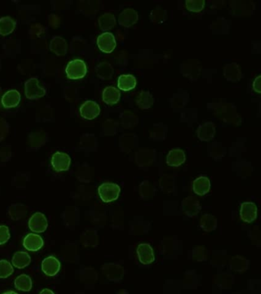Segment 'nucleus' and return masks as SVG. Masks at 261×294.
Segmentation results:
<instances>
[{"mask_svg": "<svg viewBox=\"0 0 261 294\" xmlns=\"http://www.w3.org/2000/svg\"><path fill=\"white\" fill-rule=\"evenodd\" d=\"M167 18H168L167 11L160 6L155 8L150 12V20L154 24H162L166 20Z\"/></svg>", "mask_w": 261, "mask_h": 294, "instance_id": "nucleus-35", "label": "nucleus"}, {"mask_svg": "<svg viewBox=\"0 0 261 294\" xmlns=\"http://www.w3.org/2000/svg\"><path fill=\"white\" fill-rule=\"evenodd\" d=\"M80 241L85 248H95L98 244V234L94 230H85L81 234Z\"/></svg>", "mask_w": 261, "mask_h": 294, "instance_id": "nucleus-28", "label": "nucleus"}, {"mask_svg": "<svg viewBox=\"0 0 261 294\" xmlns=\"http://www.w3.org/2000/svg\"><path fill=\"white\" fill-rule=\"evenodd\" d=\"M97 76L102 81H108L113 78L114 69L108 62H100L95 68Z\"/></svg>", "mask_w": 261, "mask_h": 294, "instance_id": "nucleus-23", "label": "nucleus"}, {"mask_svg": "<svg viewBox=\"0 0 261 294\" xmlns=\"http://www.w3.org/2000/svg\"><path fill=\"white\" fill-rule=\"evenodd\" d=\"M14 273L12 263L6 260H0V279L10 277Z\"/></svg>", "mask_w": 261, "mask_h": 294, "instance_id": "nucleus-38", "label": "nucleus"}, {"mask_svg": "<svg viewBox=\"0 0 261 294\" xmlns=\"http://www.w3.org/2000/svg\"><path fill=\"white\" fill-rule=\"evenodd\" d=\"M163 129V128H160V126H157V128H153V131L150 133V136L155 139H163L165 136V132H160V131Z\"/></svg>", "mask_w": 261, "mask_h": 294, "instance_id": "nucleus-45", "label": "nucleus"}, {"mask_svg": "<svg viewBox=\"0 0 261 294\" xmlns=\"http://www.w3.org/2000/svg\"><path fill=\"white\" fill-rule=\"evenodd\" d=\"M153 186L148 181H145L139 186V193L143 198H152L153 196Z\"/></svg>", "mask_w": 261, "mask_h": 294, "instance_id": "nucleus-41", "label": "nucleus"}, {"mask_svg": "<svg viewBox=\"0 0 261 294\" xmlns=\"http://www.w3.org/2000/svg\"><path fill=\"white\" fill-rule=\"evenodd\" d=\"M46 140V135L45 132L38 131V132H34L33 134L30 135L29 142H30V146L33 148H37L40 147L41 145H43Z\"/></svg>", "mask_w": 261, "mask_h": 294, "instance_id": "nucleus-36", "label": "nucleus"}, {"mask_svg": "<svg viewBox=\"0 0 261 294\" xmlns=\"http://www.w3.org/2000/svg\"><path fill=\"white\" fill-rule=\"evenodd\" d=\"M60 268V261L55 257H47L41 262V270L44 274L48 277H55L57 275Z\"/></svg>", "mask_w": 261, "mask_h": 294, "instance_id": "nucleus-12", "label": "nucleus"}, {"mask_svg": "<svg viewBox=\"0 0 261 294\" xmlns=\"http://www.w3.org/2000/svg\"><path fill=\"white\" fill-rule=\"evenodd\" d=\"M23 244L27 251L36 252L44 246V240L38 234L30 233L24 237Z\"/></svg>", "mask_w": 261, "mask_h": 294, "instance_id": "nucleus-14", "label": "nucleus"}, {"mask_svg": "<svg viewBox=\"0 0 261 294\" xmlns=\"http://www.w3.org/2000/svg\"><path fill=\"white\" fill-rule=\"evenodd\" d=\"M39 294H55V293L53 292V291H51V290L47 289V288H45V289L41 290V291H40Z\"/></svg>", "mask_w": 261, "mask_h": 294, "instance_id": "nucleus-47", "label": "nucleus"}, {"mask_svg": "<svg viewBox=\"0 0 261 294\" xmlns=\"http://www.w3.org/2000/svg\"><path fill=\"white\" fill-rule=\"evenodd\" d=\"M98 195L104 203H111L116 201L121 194V189L114 183H103L98 187Z\"/></svg>", "mask_w": 261, "mask_h": 294, "instance_id": "nucleus-2", "label": "nucleus"}, {"mask_svg": "<svg viewBox=\"0 0 261 294\" xmlns=\"http://www.w3.org/2000/svg\"><path fill=\"white\" fill-rule=\"evenodd\" d=\"M154 103V98L149 92L142 91L136 97V104L141 110H148L151 108Z\"/></svg>", "mask_w": 261, "mask_h": 294, "instance_id": "nucleus-26", "label": "nucleus"}, {"mask_svg": "<svg viewBox=\"0 0 261 294\" xmlns=\"http://www.w3.org/2000/svg\"><path fill=\"white\" fill-rule=\"evenodd\" d=\"M121 92L115 87L108 86L102 92L103 101L108 106H114L121 100Z\"/></svg>", "mask_w": 261, "mask_h": 294, "instance_id": "nucleus-21", "label": "nucleus"}, {"mask_svg": "<svg viewBox=\"0 0 261 294\" xmlns=\"http://www.w3.org/2000/svg\"><path fill=\"white\" fill-rule=\"evenodd\" d=\"M16 22L10 16H5L0 19V34L7 36L16 30Z\"/></svg>", "mask_w": 261, "mask_h": 294, "instance_id": "nucleus-31", "label": "nucleus"}, {"mask_svg": "<svg viewBox=\"0 0 261 294\" xmlns=\"http://www.w3.org/2000/svg\"><path fill=\"white\" fill-rule=\"evenodd\" d=\"M223 74L225 78L228 81L237 82L242 78V71L237 63L227 64L224 67Z\"/></svg>", "mask_w": 261, "mask_h": 294, "instance_id": "nucleus-19", "label": "nucleus"}, {"mask_svg": "<svg viewBox=\"0 0 261 294\" xmlns=\"http://www.w3.org/2000/svg\"><path fill=\"white\" fill-rule=\"evenodd\" d=\"M1 92H2V88H0V95H1Z\"/></svg>", "mask_w": 261, "mask_h": 294, "instance_id": "nucleus-49", "label": "nucleus"}, {"mask_svg": "<svg viewBox=\"0 0 261 294\" xmlns=\"http://www.w3.org/2000/svg\"><path fill=\"white\" fill-rule=\"evenodd\" d=\"M29 228L34 233H42L48 228V220L45 215L41 212H35L30 217L29 220Z\"/></svg>", "mask_w": 261, "mask_h": 294, "instance_id": "nucleus-10", "label": "nucleus"}, {"mask_svg": "<svg viewBox=\"0 0 261 294\" xmlns=\"http://www.w3.org/2000/svg\"><path fill=\"white\" fill-rule=\"evenodd\" d=\"M121 124L126 129L134 128L139 122L136 115L130 111H124L121 115Z\"/></svg>", "mask_w": 261, "mask_h": 294, "instance_id": "nucleus-34", "label": "nucleus"}, {"mask_svg": "<svg viewBox=\"0 0 261 294\" xmlns=\"http://www.w3.org/2000/svg\"><path fill=\"white\" fill-rule=\"evenodd\" d=\"M240 218L245 223H252L258 218V207L252 201H245L241 205Z\"/></svg>", "mask_w": 261, "mask_h": 294, "instance_id": "nucleus-7", "label": "nucleus"}, {"mask_svg": "<svg viewBox=\"0 0 261 294\" xmlns=\"http://www.w3.org/2000/svg\"><path fill=\"white\" fill-rule=\"evenodd\" d=\"M98 24L102 31L107 33V31H110L113 28L115 27L117 24L115 16L110 12H106L98 19Z\"/></svg>", "mask_w": 261, "mask_h": 294, "instance_id": "nucleus-29", "label": "nucleus"}, {"mask_svg": "<svg viewBox=\"0 0 261 294\" xmlns=\"http://www.w3.org/2000/svg\"><path fill=\"white\" fill-rule=\"evenodd\" d=\"M261 76L258 75L256 78H255V81L253 82V90L255 91L256 93L261 94Z\"/></svg>", "mask_w": 261, "mask_h": 294, "instance_id": "nucleus-46", "label": "nucleus"}, {"mask_svg": "<svg viewBox=\"0 0 261 294\" xmlns=\"http://www.w3.org/2000/svg\"><path fill=\"white\" fill-rule=\"evenodd\" d=\"M11 149L9 146L0 147V161L6 162L10 159Z\"/></svg>", "mask_w": 261, "mask_h": 294, "instance_id": "nucleus-44", "label": "nucleus"}, {"mask_svg": "<svg viewBox=\"0 0 261 294\" xmlns=\"http://www.w3.org/2000/svg\"><path fill=\"white\" fill-rule=\"evenodd\" d=\"M88 73L86 63L81 59H77L68 62L65 67L67 78L73 81L84 78Z\"/></svg>", "mask_w": 261, "mask_h": 294, "instance_id": "nucleus-1", "label": "nucleus"}, {"mask_svg": "<svg viewBox=\"0 0 261 294\" xmlns=\"http://www.w3.org/2000/svg\"><path fill=\"white\" fill-rule=\"evenodd\" d=\"M186 153L179 148L172 149L166 157V164L170 167H179L186 162Z\"/></svg>", "mask_w": 261, "mask_h": 294, "instance_id": "nucleus-17", "label": "nucleus"}, {"mask_svg": "<svg viewBox=\"0 0 261 294\" xmlns=\"http://www.w3.org/2000/svg\"><path fill=\"white\" fill-rule=\"evenodd\" d=\"M139 19L137 12L131 8L125 9L119 15L118 23L123 27L130 28L137 23Z\"/></svg>", "mask_w": 261, "mask_h": 294, "instance_id": "nucleus-13", "label": "nucleus"}, {"mask_svg": "<svg viewBox=\"0 0 261 294\" xmlns=\"http://www.w3.org/2000/svg\"><path fill=\"white\" fill-rule=\"evenodd\" d=\"M10 238V231L8 226H0V245H3Z\"/></svg>", "mask_w": 261, "mask_h": 294, "instance_id": "nucleus-43", "label": "nucleus"}, {"mask_svg": "<svg viewBox=\"0 0 261 294\" xmlns=\"http://www.w3.org/2000/svg\"><path fill=\"white\" fill-rule=\"evenodd\" d=\"M14 285L18 291L29 292L33 288V281L30 276L23 274L16 277Z\"/></svg>", "mask_w": 261, "mask_h": 294, "instance_id": "nucleus-32", "label": "nucleus"}, {"mask_svg": "<svg viewBox=\"0 0 261 294\" xmlns=\"http://www.w3.org/2000/svg\"><path fill=\"white\" fill-rule=\"evenodd\" d=\"M218 226L216 217L210 214H204L199 219V226L205 232H211L215 230Z\"/></svg>", "mask_w": 261, "mask_h": 294, "instance_id": "nucleus-27", "label": "nucleus"}, {"mask_svg": "<svg viewBox=\"0 0 261 294\" xmlns=\"http://www.w3.org/2000/svg\"><path fill=\"white\" fill-rule=\"evenodd\" d=\"M70 163H71V160L70 156L63 152L58 151L54 153L51 160L52 168L55 172H65L68 170Z\"/></svg>", "mask_w": 261, "mask_h": 294, "instance_id": "nucleus-5", "label": "nucleus"}, {"mask_svg": "<svg viewBox=\"0 0 261 294\" xmlns=\"http://www.w3.org/2000/svg\"><path fill=\"white\" fill-rule=\"evenodd\" d=\"M49 49L59 57L65 56L67 52V41L62 37H54L49 45Z\"/></svg>", "mask_w": 261, "mask_h": 294, "instance_id": "nucleus-22", "label": "nucleus"}, {"mask_svg": "<svg viewBox=\"0 0 261 294\" xmlns=\"http://www.w3.org/2000/svg\"><path fill=\"white\" fill-rule=\"evenodd\" d=\"M205 5L204 0H187L186 1V8L188 11L195 13L201 12Z\"/></svg>", "mask_w": 261, "mask_h": 294, "instance_id": "nucleus-37", "label": "nucleus"}, {"mask_svg": "<svg viewBox=\"0 0 261 294\" xmlns=\"http://www.w3.org/2000/svg\"><path fill=\"white\" fill-rule=\"evenodd\" d=\"M135 160L138 166H149L154 162V151L149 149H140L136 152Z\"/></svg>", "mask_w": 261, "mask_h": 294, "instance_id": "nucleus-18", "label": "nucleus"}, {"mask_svg": "<svg viewBox=\"0 0 261 294\" xmlns=\"http://www.w3.org/2000/svg\"><path fill=\"white\" fill-rule=\"evenodd\" d=\"M136 79L132 74H121L118 78L117 86L122 92H128L136 88Z\"/></svg>", "mask_w": 261, "mask_h": 294, "instance_id": "nucleus-24", "label": "nucleus"}, {"mask_svg": "<svg viewBox=\"0 0 261 294\" xmlns=\"http://www.w3.org/2000/svg\"><path fill=\"white\" fill-rule=\"evenodd\" d=\"M138 260L142 264H151L154 262L155 255L153 248L148 243H141L136 248Z\"/></svg>", "mask_w": 261, "mask_h": 294, "instance_id": "nucleus-6", "label": "nucleus"}, {"mask_svg": "<svg viewBox=\"0 0 261 294\" xmlns=\"http://www.w3.org/2000/svg\"><path fill=\"white\" fill-rule=\"evenodd\" d=\"M211 182L206 176H199L193 182V191L198 196H204L209 193Z\"/></svg>", "mask_w": 261, "mask_h": 294, "instance_id": "nucleus-20", "label": "nucleus"}, {"mask_svg": "<svg viewBox=\"0 0 261 294\" xmlns=\"http://www.w3.org/2000/svg\"><path fill=\"white\" fill-rule=\"evenodd\" d=\"M21 95L17 90H9L2 95L1 103L5 109H12L19 106Z\"/></svg>", "mask_w": 261, "mask_h": 294, "instance_id": "nucleus-16", "label": "nucleus"}, {"mask_svg": "<svg viewBox=\"0 0 261 294\" xmlns=\"http://www.w3.org/2000/svg\"><path fill=\"white\" fill-rule=\"evenodd\" d=\"M101 270L103 275L110 281H121L124 277V267L118 263H105Z\"/></svg>", "mask_w": 261, "mask_h": 294, "instance_id": "nucleus-9", "label": "nucleus"}, {"mask_svg": "<svg viewBox=\"0 0 261 294\" xmlns=\"http://www.w3.org/2000/svg\"><path fill=\"white\" fill-rule=\"evenodd\" d=\"M208 258V251L204 246H197L193 249V259L196 261H204Z\"/></svg>", "mask_w": 261, "mask_h": 294, "instance_id": "nucleus-39", "label": "nucleus"}, {"mask_svg": "<svg viewBox=\"0 0 261 294\" xmlns=\"http://www.w3.org/2000/svg\"><path fill=\"white\" fill-rule=\"evenodd\" d=\"M28 212V207L23 204L16 203L9 206L8 214L10 219L14 221H19L26 216Z\"/></svg>", "mask_w": 261, "mask_h": 294, "instance_id": "nucleus-30", "label": "nucleus"}, {"mask_svg": "<svg viewBox=\"0 0 261 294\" xmlns=\"http://www.w3.org/2000/svg\"><path fill=\"white\" fill-rule=\"evenodd\" d=\"M213 122H206L201 124L197 130V136L202 142H210L215 137L216 132Z\"/></svg>", "mask_w": 261, "mask_h": 294, "instance_id": "nucleus-15", "label": "nucleus"}, {"mask_svg": "<svg viewBox=\"0 0 261 294\" xmlns=\"http://www.w3.org/2000/svg\"><path fill=\"white\" fill-rule=\"evenodd\" d=\"M97 45L103 53H112L117 47L115 36L108 32L102 33L97 38Z\"/></svg>", "mask_w": 261, "mask_h": 294, "instance_id": "nucleus-4", "label": "nucleus"}, {"mask_svg": "<svg viewBox=\"0 0 261 294\" xmlns=\"http://www.w3.org/2000/svg\"><path fill=\"white\" fill-rule=\"evenodd\" d=\"M134 136L131 134L124 135L120 139V145L121 146V148L124 151L130 152L132 148H133L134 143L135 141L133 140Z\"/></svg>", "mask_w": 261, "mask_h": 294, "instance_id": "nucleus-40", "label": "nucleus"}, {"mask_svg": "<svg viewBox=\"0 0 261 294\" xmlns=\"http://www.w3.org/2000/svg\"><path fill=\"white\" fill-rule=\"evenodd\" d=\"M182 212L186 216L195 217L198 214L201 208L199 200L195 196H188L187 198H184L181 204Z\"/></svg>", "mask_w": 261, "mask_h": 294, "instance_id": "nucleus-8", "label": "nucleus"}, {"mask_svg": "<svg viewBox=\"0 0 261 294\" xmlns=\"http://www.w3.org/2000/svg\"><path fill=\"white\" fill-rule=\"evenodd\" d=\"M9 127L5 119L0 117V142H2L9 134Z\"/></svg>", "mask_w": 261, "mask_h": 294, "instance_id": "nucleus-42", "label": "nucleus"}, {"mask_svg": "<svg viewBox=\"0 0 261 294\" xmlns=\"http://www.w3.org/2000/svg\"><path fill=\"white\" fill-rule=\"evenodd\" d=\"M45 95L46 90L40 85L38 78H30L25 83V95L29 100H39Z\"/></svg>", "mask_w": 261, "mask_h": 294, "instance_id": "nucleus-3", "label": "nucleus"}, {"mask_svg": "<svg viewBox=\"0 0 261 294\" xmlns=\"http://www.w3.org/2000/svg\"><path fill=\"white\" fill-rule=\"evenodd\" d=\"M248 261L244 257L237 255L230 260V267L234 271L243 273L248 267Z\"/></svg>", "mask_w": 261, "mask_h": 294, "instance_id": "nucleus-33", "label": "nucleus"}, {"mask_svg": "<svg viewBox=\"0 0 261 294\" xmlns=\"http://www.w3.org/2000/svg\"><path fill=\"white\" fill-rule=\"evenodd\" d=\"M18 294L17 293L15 292V291H5V292H4L3 294Z\"/></svg>", "mask_w": 261, "mask_h": 294, "instance_id": "nucleus-48", "label": "nucleus"}, {"mask_svg": "<svg viewBox=\"0 0 261 294\" xmlns=\"http://www.w3.org/2000/svg\"><path fill=\"white\" fill-rule=\"evenodd\" d=\"M80 115L82 118L91 121L97 118L100 114L99 104L93 100H87L84 102L79 109Z\"/></svg>", "mask_w": 261, "mask_h": 294, "instance_id": "nucleus-11", "label": "nucleus"}, {"mask_svg": "<svg viewBox=\"0 0 261 294\" xmlns=\"http://www.w3.org/2000/svg\"><path fill=\"white\" fill-rule=\"evenodd\" d=\"M31 257L26 251H17L12 258V263L18 269L26 268L31 263Z\"/></svg>", "mask_w": 261, "mask_h": 294, "instance_id": "nucleus-25", "label": "nucleus"}]
</instances>
